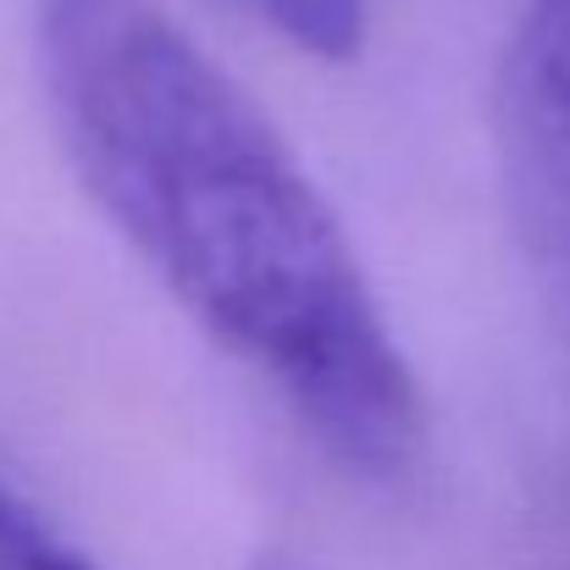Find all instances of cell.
<instances>
[{
  "instance_id": "5b68a950",
  "label": "cell",
  "mask_w": 570,
  "mask_h": 570,
  "mask_svg": "<svg viewBox=\"0 0 570 570\" xmlns=\"http://www.w3.org/2000/svg\"><path fill=\"white\" fill-rule=\"evenodd\" d=\"M255 570H299V566H288V560H266V566H255Z\"/></svg>"
},
{
  "instance_id": "3957f363",
  "label": "cell",
  "mask_w": 570,
  "mask_h": 570,
  "mask_svg": "<svg viewBox=\"0 0 570 570\" xmlns=\"http://www.w3.org/2000/svg\"><path fill=\"white\" fill-rule=\"evenodd\" d=\"M277 39L316 61H355L372 28V0H233Z\"/></svg>"
},
{
  "instance_id": "6da1fadb",
  "label": "cell",
  "mask_w": 570,
  "mask_h": 570,
  "mask_svg": "<svg viewBox=\"0 0 570 570\" xmlns=\"http://www.w3.org/2000/svg\"><path fill=\"white\" fill-rule=\"evenodd\" d=\"M39 83L156 283L361 476L421 454V387L344 222L266 111L150 0H45Z\"/></svg>"
},
{
  "instance_id": "277c9868",
  "label": "cell",
  "mask_w": 570,
  "mask_h": 570,
  "mask_svg": "<svg viewBox=\"0 0 570 570\" xmlns=\"http://www.w3.org/2000/svg\"><path fill=\"white\" fill-rule=\"evenodd\" d=\"M0 570H95L33 504L0 488Z\"/></svg>"
},
{
  "instance_id": "7a4b0ae2",
  "label": "cell",
  "mask_w": 570,
  "mask_h": 570,
  "mask_svg": "<svg viewBox=\"0 0 570 570\" xmlns=\"http://www.w3.org/2000/svg\"><path fill=\"white\" fill-rule=\"evenodd\" d=\"M499 150L527 255L570 338V0H521L499 83Z\"/></svg>"
}]
</instances>
